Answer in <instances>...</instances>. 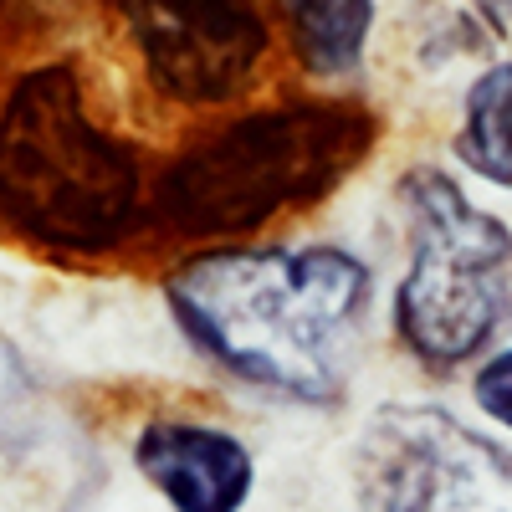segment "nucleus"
<instances>
[{
  "label": "nucleus",
  "mask_w": 512,
  "mask_h": 512,
  "mask_svg": "<svg viewBox=\"0 0 512 512\" xmlns=\"http://www.w3.org/2000/svg\"><path fill=\"white\" fill-rule=\"evenodd\" d=\"M369 303L374 272L338 241L205 246L164 272V308L185 344L287 405L344 400Z\"/></svg>",
  "instance_id": "f257e3e1"
},
{
  "label": "nucleus",
  "mask_w": 512,
  "mask_h": 512,
  "mask_svg": "<svg viewBox=\"0 0 512 512\" xmlns=\"http://www.w3.org/2000/svg\"><path fill=\"white\" fill-rule=\"evenodd\" d=\"M374 144L379 118L354 98H287L236 113L149 175V231L195 251L241 246L328 200Z\"/></svg>",
  "instance_id": "f03ea898"
},
{
  "label": "nucleus",
  "mask_w": 512,
  "mask_h": 512,
  "mask_svg": "<svg viewBox=\"0 0 512 512\" xmlns=\"http://www.w3.org/2000/svg\"><path fill=\"white\" fill-rule=\"evenodd\" d=\"M0 226L72 262L149 231V164L93 113L77 62L26 67L0 103Z\"/></svg>",
  "instance_id": "7ed1b4c3"
},
{
  "label": "nucleus",
  "mask_w": 512,
  "mask_h": 512,
  "mask_svg": "<svg viewBox=\"0 0 512 512\" xmlns=\"http://www.w3.org/2000/svg\"><path fill=\"white\" fill-rule=\"evenodd\" d=\"M395 205L405 216V272L390 303L400 349L431 374L482 364L512 318V231L436 164H410Z\"/></svg>",
  "instance_id": "20e7f679"
},
{
  "label": "nucleus",
  "mask_w": 512,
  "mask_h": 512,
  "mask_svg": "<svg viewBox=\"0 0 512 512\" xmlns=\"http://www.w3.org/2000/svg\"><path fill=\"white\" fill-rule=\"evenodd\" d=\"M364 512H512V446L446 405H379L354 436Z\"/></svg>",
  "instance_id": "39448f33"
},
{
  "label": "nucleus",
  "mask_w": 512,
  "mask_h": 512,
  "mask_svg": "<svg viewBox=\"0 0 512 512\" xmlns=\"http://www.w3.org/2000/svg\"><path fill=\"white\" fill-rule=\"evenodd\" d=\"M149 88L190 113L236 103L272 52V0H113Z\"/></svg>",
  "instance_id": "423d86ee"
},
{
  "label": "nucleus",
  "mask_w": 512,
  "mask_h": 512,
  "mask_svg": "<svg viewBox=\"0 0 512 512\" xmlns=\"http://www.w3.org/2000/svg\"><path fill=\"white\" fill-rule=\"evenodd\" d=\"M134 472L169 512H246L256 497V451L216 420L154 415L134 431Z\"/></svg>",
  "instance_id": "0eeeda50"
},
{
  "label": "nucleus",
  "mask_w": 512,
  "mask_h": 512,
  "mask_svg": "<svg viewBox=\"0 0 512 512\" xmlns=\"http://www.w3.org/2000/svg\"><path fill=\"white\" fill-rule=\"evenodd\" d=\"M272 16L282 21L292 57L308 77L338 82L364 67L374 36V0H272Z\"/></svg>",
  "instance_id": "6e6552de"
},
{
  "label": "nucleus",
  "mask_w": 512,
  "mask_h": 512,
  "mask_svg": "<svg viewBox=\"0 0 512 512\" xmlns=\"http://www.w3.org/2000/svg\"><path fill=\"white\" fill-rule=\"evenodd\" d=\"M451 149L472 180L492 190H512V57L492 62L466 88Z\"/></svg>",
  "instance_id": "1a4fd4ad"
},
{
  "label": "nucleus",
  "mask_w": 512,
  "mask_h": 512,
  "mask_svg": "<svg viewBox=\"0 0 512 512\" xmlns=\"http://www.w3.org/2000/svg\"><path fill=\"white\" fill-rule=\"evenodd\" d=\"M472 400H477V410L497 425V431L512 436V344L492 349L472 369Z\"/></svg>",
  "instance_id": "9d476101"
},
{
  "label": "nucleus",
  "mask_w": 512,
  "mask_h": 512,
  "mask_svg": "<svg viewBox=\"0 0 512 512\" xmlns=\"http://www.w3.org/2000/svg\"><path fill=\"white\" fill-rule=\"evenodd\" d=\"M482 11H487V21H492L497 31L512 26V0H482Z\"/></svg>",
  "instance_id": "9b49d317"
}]
</instances>
